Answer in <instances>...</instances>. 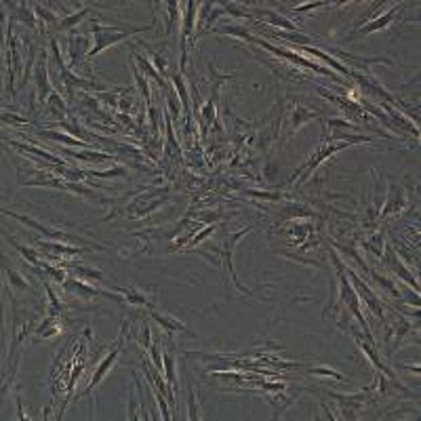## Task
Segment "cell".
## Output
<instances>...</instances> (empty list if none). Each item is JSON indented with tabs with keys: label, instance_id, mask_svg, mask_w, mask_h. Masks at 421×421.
<instances>
[{
	"label": "cell",
	"instance_id": "obj_1",
	"mask_svg": "<svg viewBox=\"0 0 421 421\" xmlns=\"http://www.w3.org/2000/svg\"><path fill=\"white\" fill-rule=\"evenodd\" d=\"M152 26H131V28H116V26H93V34H95V46L89 51V57H95L97 53H101L105 46L110 44H116L120 42L122 38H126L128 34H135V32H146L150 30Z\"/></svg>",
	"mask_w": 421,
	"mask_h": 421
},
{
	"label": "cell",
	"instance_id": "obj_2",
	"mask_svg": "<svg viewBox=\"0 0 421 421\" xmlns=\"http://www.w3.org/2000/svg\"><path fill=\"white\" fill-rule=\"evenodd\" d=\"M257 44H261V46H265L267 51H272L274 55H278V57H285V59H289V61H293V63H299V65H303V67H310V69H314V72H320V74H324V76H331L333 80H337V83H341V78L339 76H335L331 69H326V67H320L318 63H314V61H308V59H303L301 55H297V53H293V51H287V49H278V46H272V44H267L265 40H261V38H257Z\"/></svg>",
	"mask_w": 421,
	"mask_h": 421
},
{
	"label": "cell",
	"instance_id": "obj_3",
	"mask_svg": "<svg viewBox=\"0 0 421 421\" xmlns=\"http://www.w3.org/2000/svg\"><path fill=\"white\" fill-rule=\"evenodd\" d=\"M5 215H11V217H15L17 221H21V224H26V226H30V228H34L36 232H42L44 236H49V238H59V240H72L69 236H65V234H61V232H53V230H49L46 226H42V224H38L36 219L34 217H26V215H17V213H13V210H3Z\"/></svg>",
	"mask_w": 421,
	"mask_h": 421
},
{
	"label": "cell",
	"instance_id": "obj_4",
	"mask_svg": "<svg viewBox=\"0 0 421 421\" xmlns=\"http://www.w3.org/2000/svg\"><path fill=\"white\" fill-rule=\"evenodd\" d=\"M118 354H120V345H116V347L112 349V352H110L108 356H105V358L101 360L99 369L95 371V375H93V379H91V383H89V388H87V394H89L93 388H95V385H99V383H101V379L105 377V373H108V371L112 369V365L116 362V358H118Z\"/></svg>",
	"mask_w": 421,
	"mask_h": 421
},
{
	"label": "cell",
	"instance_id": "obj_5",
	"mask_svg": "<svg viewBox=\"0 0 421 421\" xmlns=\"http://www.w3.org/2000/svg\"><path fill=\"white\" fill-rule=\"evenodd\" d=\"M352 278H354V285L358 287V291H360V297L367 301V306L371 308V312L377 316L379 320H383V312H381V303H379V299L375 297V293H373V291H369V287L367 285H362L360 283V278L356 276V274H352Z\"/></svg>",
	"mask_w": 421,
	"mask_h": 421
},
{
	"label": "cell",
	"instance_id": "obj_6",
	"mask_svg": "<svg viewBox=\"0 0 421 421\" xmlns=\"http://www.w3.org/2000/svg\"><path fill=\"white\" fill-rule=\"evenodd\" d=\"M385 259H388V263H390V265L394 267V272H396V274H398V276H400L402 280H406L408 285H413V287H415V291H417V283H415V278H413V274L408 272L406 267L402 265V261L398 259V255H396V253H394L392 249H388V257H385Z\"/></svg>",
	"mask_w": 421,
	"mask_h": 421
},
{
	"label": "cell",
	"instance_id": "obj_7",
	"mask_svg": "<svg viewBox=\"0 0 421 421\" xmlns=\"http://www.w3.org/2000/svg\"><path fill=\"white\" fill-rule=\"evenodd\" d=\"M36 80H38V99L40 101L49 99L51 97V85H49V78H46V65L44 63H38Z\"/></svg>",
	"mask_w": 421,
	"mask_h": 421
},
{
	"label": "cell",
	"instance_id": "obj_8",
	"mask_svg": "<svg viewBox=\"0 0 421 421\" xmlns=\"http://www.w3.org/2000/svg\"><path fill=\"white\" fill-rule=\"evenodd\" d=\"M396 13H398V9L394 7V9H390V11H388V13H385V15H381L379 19L371 21L369 26H367V28H362L360 32H362V34H369V32H375V30H381V28H385V26H388V23H392V19L396 17Z\"/></svg>",
	"mask_w": 421,
	"mask_h": 421
},
{
	"label": "cell",
	"instance_id": "obj_9",
	"mask_svg": "<svg viewBox=\"0 0 421 421\" xmlns=\"http://www.w3.org/2000/svg\"><path fill=\"white\" fill-rule=\"evenodd\" d=\"M303 51H306V53H312V55H316V57H320L322 61H326V63H331V65H333V67L337 69V72H341V74L349 76V69H347L345 65H341V63H339L337 59H333V57H331L329 53H322L320 49H310V46H303Z\"/></svg>",
	"mask_w": 421,
	"mask_h": 421
},
{
	"label": "cell",
	"instance_id": "obj_10",
	"mask_svg": "<svg viewBox=\"0 0 421 421\" xmlns=\"http://www.w3.org/2000/svg\"><path fill=\"white\" fill-rule=\"evenodd\" d=\"M196 3H188V9H185V15H183V46H185V40H188L190 32H192V26H194V17H196Z\"/></svg>",
	"mask_w": 421,
	"mask_h": 421
},
{
	"label": "cell",
	"instance_id": "obj_11",
	"mask_svg": "<svg viewBox=\"0 0 421 421\" xmlns=\"http://www.w3.org/2000/svg\"><path fill=\"white\" fill-rule=\"evenodd\" d=\"M318 116V112H310V110H306V108H295V116H293V122H291V131H297V128L306 122V120H310V118H316Z\"/></svg>",
	"mask_w": 421,
	"mask_h": 421
},
{
	"label": "cell",
	"instance_id": "obj_12",
	"mask_svg": "<svg viewBox=\"0 0 421 421\" xmlns=\"http://www.w3.org/2000/svg\"><path fill=\"white\" fill-rule=\"evenodd\" d=\"M49 105H51V114L55 116V118H59V120H63V118H65L67 108H65V103L61 101V97L57 95V93H51V97H49Z\"/></svg>",
	"mask_w": 421,
	"mask_h": 421
},
{
	"label": "cell",
	"instance_id": "obj_13",
	"mask_svg": "<svg viewBox=\"0 0 421 421\" xmlns=\"http://www.w3.org/2000/svg\"><path fill=\"white\" fill-rule=\"evenodd\" d=\"M261 13L267 17V21H270V23H265V26H283V28H287V30H295V28H297L295 23H291L289 19L280 17L278 13H272V11H261Z\"/></svg>",
	"mask_w": 421,
	"mask_h": 421
},
{
	"label": "cell",
	"instance_id": "obj_14",
	"mask_svg": "<svg viewBox=\"0 0 421 421\" xmlns=\"http://www.w3.org/2000/svg\"><path fill=\"white\" fill-rule=\"evenodd\" d=\"M40 137H49V139H55V142H63L67 146H87V144L80 142V139H74V137L63 135V133H53V131H40Z\"/></svg>",
	"mask_w": 421,
	"mask_h": 421
},
{
	"label": "cell",
	"instance_id": "obj_15",
	"mask_svg": "<svg viewBox=\"0 0 421 421\" xmlns=\"http://www.w3.org/2000/svg\"><path fill=\"white\" fill-rule=\"evenodd\" d=\"M89 11H91V9H85V11H80L78 15L74 13V15H69V17H65V19H61L59 23H57V30H67V28L76 26V23H80V21H83V19L89 15Z\"/></svg>",
	"mask_w": 421,
	"mask_h": 421
},
{
	"label": "cell",
	"instance_id": "obj_16",
	"mask_svg": "<svg viewBox=\"0 0 421 421\" xmlns=\"http://www.w3.org/2000/svg\"><path fill=\"white\" fill-rule=\"evenodd\" d=\"M173 83H175V87H177V91H179V97H181V103H183V108H185V112L190 114V101H188V91H185V83H183V78H181V74H173Z\"/></svg>",
	"mask_w": 421,
	"mask_h": 421
},
{
	"label": "cell",
	"instance_id": "obj_17",
	"mask_svg": "<svg viewBox=\"0 0 421 421\" xmlns=\"http://www.w3.org/2000/svg\"><path fill=\"white\" fill-rule=\"evenodd\" d=\"M162 367H165V375H167V381H169V390L173 394V385H175V362H173V356L171 354H165V362H162Z\"/></svg>",
	"mask_w": 421,
	"mask_h": 421
},
{
	"label": "cell",
	"instance_id": "obj_18",
	"mask_svg": "<svg viewBox=\"0 0 421 421\" xmlns=\"http://www.w3.org/2000/svg\"><path fill=\"white\" fill-rule=\"evenodd\" d=\"M7 276H9V283L13 285V291H15V293H17V291H26V289H28V283H26V280H23L19 274H15L13 270H9Z\"/></svg>",
	"mask_w": 421,
	"mask_h": 421
},
{
	"label": "cell",
	"instance_id": "obj_19",
	"mask_svg": "<svg viewBox=\"0 0 421 421\" xmlns=\"http://www.w3.org/2000/svg\"><path fill=\"white\" fill-rule=\"evenodd\" d=\"M152 316L165 326L167 331H183V326L179 324V322H175V320H169V318H165V316H160V314H156V312H152Z\"/></svg>",
	"mask_w": 421,
	"mask_h": 421
},
{
	"label": "cell",
	"instance_id": "obj_20",
	"mask_svg": "<svg viewBox=\"0 0 421 421\" xmlns=\"http://www.w3.org/2000/svg\"><path fill=\"white\" fill-rule=\"evenodd\" d=\"M44 249L49 251H55V253H63V255H74L78 253V249H72V247H63V244H57V242H40Z\"/></svg>",
	"mask_w": 421,
	"mask_h": 421
},
{
	"label": "cell",
	"instance_id": "obj_21",
	"mask_svg": "<svg viewBox=\"0 0 421 421\" xmlns=\"http://www.w3.org/2000/svg\"><path fill=\"white\" fill-rule=\"evenodd\" d=\"M274 36L285 38V40H295V42H310V36H303V34H289V32H272Z\"/></svg>",
	"mask_w": 421,
	"mask_h": 421
},
{
	"label": "cell",
	"instance_id": "obj_22",
	"mask_svg": "<svg viewBox=\"0 0 421 421\" xmlns=\"http://www.w3.org/2000/svg\"><path fill=\"white\" fill-rule=\"evenodd\" d=\"M202 116H204V124H208L210 120L215 118V97H210L206 101V105L202 108Z\"/></svg>",
	"mask_w": 421,
	"mask_h": 421
},
{
	"label": "cell",
	"instance_id": "obj_23",
	"mask_svg": "<svg viewBox=\"0 0 421 421\" xmlns=\"http://www.w3.org/2000/svg\"><path fill=\"white\" fill-rule=\"evenodd\" d=\"M310 373H314V375H324V377H335L337 381H341V375H339L337 371H333V369H326V367H318V369H310Z\"/></svg>",
	"mask_w": 421,
	"mask_h": 421
},
{
	"label": "cell",
	"instance_id": "obj_24",
	"mask_svg": "<svg viewBox=\"0 0 421 421\" xmlns=\"http://www.w3.org/2000/svg\"><path fill=\"white\" fill-rule=\"evenodd\" d=\"M91 177H120V175H124V169L120 167H116L112 171H105V173H89Z\"/></svg>",
	"mask_w": 421,
	"mask_h": 421
},
{
	"label": "cell",
	"instance_id": "obj_25",
	"mask_svg": "<svg viewBox=\"0 0 421 421\" xmlns=\"http://www.w3.org/2000/svg\"><path fill=\"white\" fill-rule=\"evenodd\" d=\"M15 247L21 251L23 257H28V261H32V263H42V261L38 259V255L34 253V251H30V249H26V247H21V244H17V242H15Z\"/></svg>",
	"mask_w": 421,
	"mask_h": 421
},
{
	"label": "cell",
	"instance_id": "obj_26",
	"mask_svg": "<svg viewBox=\"0 0 421 421\" xmlns=\"http://www.w3.org/2000/svg\"><path fill=\"white\" fill-rule=\"evenodd\" d=\"M150 354H152V360H154V369H156V371L160 373V371H162V362H160V354H158V347H156L154 343L150 345Z\"/></svg>",
	"mask_w": 421,
	"mask_h": 421
},
{
	"label": "cell",
	"instance_id": "obj_27",
	"mask_svg": "<svg viewBox=\"0 0 421 421\" xmlns=\"http://www.w3.org/2000/svg\"><path fill=\"white\" fill-rule=\"evenodd\" d=\"M190 419H198V406L194 398V390H190Z\"/></svg>",
	"mask_w": 421,
	"mask_h": 421
},
{
	"label": "cell",
	"instance_id": "obj_28",
	"mask_svg": "<svg viewBox=\"0 0 421 421\" xmlns=\"http://www.w3.org/2000/svg\"><path fill=\"white\" fill-rule=\"evenodd\" d=\"M329 3H312V5H301V7H295L293 11L295 13H301V11H306V9H316V7H326Z\"/></svg>",
	"mask_w": 421,
	"mask_h": 421
}]
</instances>
